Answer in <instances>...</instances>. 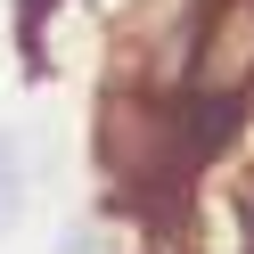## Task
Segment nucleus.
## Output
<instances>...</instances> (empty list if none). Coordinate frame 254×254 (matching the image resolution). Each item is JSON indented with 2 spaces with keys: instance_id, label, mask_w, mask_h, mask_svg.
<instances>
[{
  "instance_id": "obj_1",
  "label": "nucleus",
  "mask_w": 254,
  "mask_h": 254,
  "mask_svg": "<svg viewBox=\"0 0 254 254\" xmlns=\"http://www.w3.org/2000/svg\"><path fill=\"white\" fill-rule=\"evenodd\" d=\"M246 82H254V0H221L197 41V99L230 107Z\"/></svg>"
},
{
  "instance_id": "obj_2",
  "label": "nucleus",
  "mask_w": 254,
  "mask_h": 254,
  "mask_svg": "<svg viewBox=\"0 0 254 254\" xmlns=\"http://www.w3.org/2000/svg\"><path fill=\"white\" fill-rule=\"evenodd\" d=\"M17 148H8V139H0V230H8V221H17Z\"/></svg>"
},
{
  "instance_id": "obj_3",
  "label": "nucleus",
  "mask_w": 254,
  "mask_h": 254,
  "mask_svg": "<svg viewBox=\"0 0 254 254\" xmlns=\"http://www.w3.org/2000/svg\"><path fill=\"white\" fill-rule=\"evenodd\" d=\"M50 8H58V0H25V25H41V17H50Z\"/></svg>"
},
{
  "instance_id": "obj_4",
  "label": "nucleus",
  "mask_w": 254,
  "mask_h": 254,
  "mask_svg": "<svg viewBox=\"0 0 254 254\" xmlns=\"http://www.w3.org/2000/svg\"><path fill=\"white\" fill-rule=\"evenodd\" d=\"M246 221H254V197H246Z\"/></svg>"
}]
</instances>
